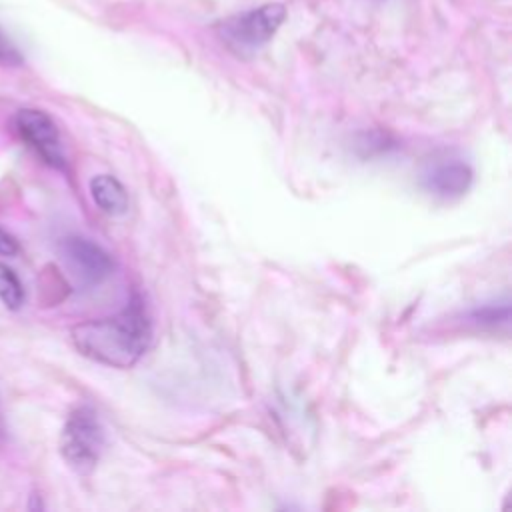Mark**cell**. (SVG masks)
Masks as SVG:
<instances>
[{"instance_id": "1", "label": "cell", "mask_w": 512, "mask_h": 512, "mask_svg": "<svg viewBox=\"0 0 512 512\" xmlns=\"http://www.w3.org/2000/svg\"><path fill=\"white\" fill-rule=\"evenodd\" d=\"M76 350L104 366L130 368L148 350L152 340L150 316L140 298L110 318L80 322L70 332Z\"/></svg>"}, {"instance_id": "2", "label": "cell", "mask_w": 512, "mask_h": 512, "mask_svg": "<svg viewBox=\"0 0 512 512\" xmlns=\"http://www.w3.org/2000/svg\"><path fill=\"white\" fill-rule=\"evenodd\" d=\"M286 18L284 4L272 2L230 16L218 24L220 40L238 56H250L266 46Z\"/></svg>"}, {"instance_id": "3", "label": "cell", "mask_w": 512, "mask_h": 512, "mask_svg": "<svg viewBox=\"0 0 512 512\" xmlns=\"http://www.w3.org/2000/svg\"><path fill=\"white\" fill-rule=\"evenodd\" d=\"M104 448V428L90 406L70 412L60 432V454L78 474H88L98 464Z\"/></svg>"}, {"instance_id": "4", "label": "cell", "mask_w": 512, "mask_h": 512, "mask_svg": "<svg viewBox=\"0 0 512 512\" xmlns=\"http://www.w3.org/2000/svg\"><path fill=\"white\" fill-rule=\"evenodd\" d=\"M16 128L24 142L50 166L64 170L66 158L60 146V136L54 120L36 108H24L16 114Z\"/></svg>"}, {"instance_id": "5", "label": "cell", "mask_w": 512, "mask_h": 512, "mask_svg": "<svg viewBox=\"0 0 512 512\" xmlns=\"http://www.w3.org/2000/svg\"><path fill=\"white\" fill-rule=\"evenodd\" d=\"M60 248L72 272L88 284H98L114 272L112 256L102 246H98L88 238L68 236L64 238Z\"/></svg>"}, {"instance_id": "6", "label": "cell", "mask_w": 512, "mask_h": 512, "mask_svg": "<svg viewBox=\"0 0 512 512\" xmlns=\"http://www.w3.org/2000/svg\"><path fill=\"white\" fill-rule=\"evenodd\" d=\"M472 184V168L466 162H440L434 164L424 176L422 186L444 200L460 198Z\"/></svg>"}, {"instance_id": "7", "label": "cell", "mask_w": 512, "mask_h": 512, "mask_svg": "<svg viewBox=\"0 0 512 512\" xmlns=\"http://www.w3.org/2000/svg\"><path fill=\"white\" fill-rule=\"evenodd\" d=\"M90 194L96 206L108 216H122L128 212V192L110 174H98L90 180Z\"/></svg>"}, {"instance_id": "8", "label": "cell", "mask_w": 512, "mask_h": 512, "mask_svg": "<svg viewBox=\"0 0 512 512\" xmlns=\"http://www.w3.org/2000/svg\"><path fill=\"white\" fill-rule=\"evenodd\" d=\"M0 300L10 310H18L24 302V288L20 284V278L4 262H0Z\"/></svg>"}, {"instance_id": "9", "label": "cell", "mask_w": 512, "mask_h": 512, "mask_svg": "<svg viewBox=\"0 0 512 512\" xmlns=\"http://www.w3.org/2000/svg\"><path fill=\"white\" fill-rule=\"evenodd\" d=\"M24 62L20 50L12 44V40L0 30V66L6 68H16Z\"/></svg>"}, {"instance_id": "10", "label": "cell", "mask_w": 512, "mask_h": 512, "mask_svg": "<svg viewBox=\"0 0 512 512\" xmlns=\"http://www.w3.org/2000/svg\"><path fill=\"white\" fill-rule=\"evenodd\" d=\"M20 250L18 240L0 226V256H16Z\"/></svg>"}, {"instance_id": "11", "label": "cell", "mask_w": 512, "mask_h": 512, "mask_svg": "<svg viewBox=\"0 0 512 512\" xmlns=\"http://www.w3.org/2000/svg\"><path fill=\"white\" fill-rule=\"evenodd\" d=\"M0 434H2V416H0Z\"/></svg>"}]
</instances>
